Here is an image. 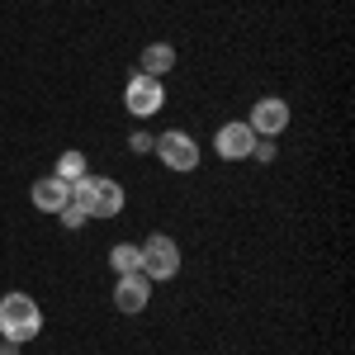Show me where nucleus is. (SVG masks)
<instances>
[{"label": "nucleus", "mask_w": 355, "mask_h": 355, "mask_svg": "<svg viewBox=\"0 0 355 355\" xmlns=\"http://www.w3.org/2000/svg\"><path fill=\"white\" fill-rule=\"evenodd\" d=\"M43 331V308L28 299V294H5L0 299V336L5 341H15V346H24V341H33Z\"/></svg>", "instance_id": "1"}, {"label": "nucleus", "mask_w": 355, "mask_h": 355, "mask_svg": "<svg viewBox=\"0 0 355 355\" xmlns=\"http://www.w3.org/2000/svg\"><path fill=\"white\" fill-rule=\"evenodd\" d=\"M71 204H81L90 218H119L123 209V185L110 180V175H85L71 185Z\"/></svg>", "instance_id": "2"}, {"label": "nucleus", "mask_w": 355, "mask_h": 355, "mask_svg": "<svg viewBox=\"0 0 355 355\" xmlns=\"http://www.w3.org/2000/svg\"><path fill=\"white\" fill-rule=\"evenodd\" d=\"M142 275L147 279H175L180 275V246H175V237L152 232L142 242Z\"/></svg>", "instance_id": "3"}, {"label": "nucleus", "mask_w": 355, "mask_h": 355, "mask_svg": "<svg viewBox=\"0 0 355 355\" xmlns=\"http://www.w3.org/2000/svg\"><path fill=\"white\" fill-rule=\"evenodd\" d=\"M152 152L162 157L166 171H194V166H199V142H194L185 128H171V133L152 137Z\"/></svg>", "instance_id": "4"}, {"label": "nucleus", "mask_w": 355, "mask_h": 355, "mask_svg": "<svg viewBox=\"0 0 355 355\" xmlns=\"http://www.w3.org/2000/svg\"><path fill=\"white\" fill-rule=\"evenodd\" d=\"M162 105H166V85L157 81V76H142V71H137L133 81L123 85V110L133 114V119H152Z\"/></svg>", "instance_id": "5"}, {"label": "nucleus", "mask_w": 355, "mask_h": 355, "mask_svg": "<svg viewBox=\"0 0 355 355\" xmlns=\"http://www.w3.org/2000/svg\"><path fill=\"white\" fill-rule=\"evenodd\" d=\"M251 133L256 137H279L284 128H289V105L279 100V95H261L256 105H251Z\"/></svg>", "instance_id": "6"}, {"label": "nucleus", "mask_w": 355, "mask_h": 355, "mask_svg": "<svg viewBox=\"0 0 355 355\" xmlns=\"http://www.w3.org/2000/svg\"><path fill=\"white\" fill-rule=\"evenodd\" d=\"M251 142H256L251 123H246V119H232V123H223V128H218L214 152H218L223 162H242V157H251Z\"/></svg>", "instance_id": "7"}, {"label": "nucleus", "mask_w": 355, "mask_h": 355, "mask_svg": "<svg viewBox=\"0 0 355 355\" xmlns=\"http://www.w3.org/2000/svg\"><path fill=\"white\" fill-rule=\"evenodd\" d=\"M147 303H152V279L142 270L119 275V284H114V308H119V313H142Z\"/></svg>", "instance_id": "8"}, {"label": "nucleus", "mask_w": 355, "mask_h": 355, "mask_svg": "<svg viewBox=\"0 0 355 355\" xmlns=\"http://www.w3.org/2000/svg\"><path fill=\"white\" fill-rule=\"evenodd\" d=\"M28 199H33V209H38V214H62V209L71 204V185H67V180H57V175H43V180H33Z\"/></svg>", "instance_id": "9"}, {"label": "nucleus", "mask_w": 355, "mask_h": 355, "mask_svg": "<svg viewBox=\"0 0 355 355\" xmlns=\"http://www.w3.org/2000/svg\"><path fill=\"white\" fill-rule=\"evenodd\" d=\"M137 67H142V76H157L162 81L166 71H175V48L171 43H147L142 57H137Z\"/></svg>", "instance_id": "10"}, {"label": "nucleus", "mask_w": 355, "mask_h": 355, "mask_svg": "<svg viewBox=\"0 0 355 355\" xmlns=\"http://www.w3.org/2000/svg\"><path fill=\"white\" fill-rule=\"evenodd\" d=\"M53 175L57 180H67V185H76V180H85L90 175V162H85V152H62L53 166Z\"/></svg>", "instance_id": "11"}, {"label": "nucleus", "mask_w": 355, "mask_h": 355, "mask_svg": "<svg viewBox=\"0 0 355 355\" xmlns=\"http://www.w3.org/2000/svg\"><path fill=\"white\" fill-rule=\"evenodd\" d=\"M110 266H114L119 275L142 270V246H137V242H119V246H110Z\"/></svg>", "instance_id": "12"}, {"label": "nucleus", "mask_w": 355, "mask_h": 355, "mask_svg": "<svg viewBox=\"0 0 355 355\" xmlns=\"http://www.w3.org/2000/svg\"><path fill=\"white\" fill-rule=\"evenodd\" d=\"M57 218H62V227H71V232H76V227H85V223H90V214H85L81 204H67Z\"/></svg>", "instance_id": "13"}, {"label": "nucleus", "mask_w": 355, "mask_h": 355, "mask_svg": "<svg viewBox=\"0 0 355 355\" xmlns=\"http://www.w3.org/2000/svg\"><path fill=\"white\" fill-rule=\"evenodd\" d=\"M251 157H256V162H275V142L270 137H256V142H251Z\"/></svg>", "instance_id": "14"}, {"label": "nucleus", "mask_w": 355, "mask_h": 355, "mask_svg": "<svg viewBox=\"0 0 355 355\" xmlns=\"http://www.w3.org/2000/svg\"><path fill=\"white\" fill-rule=\"evenodd\" d=\"M128 152H133V157L152 152V137H147V133H133V137H128Z\"/></svg>", "instance_id": "15"}, {"label": "nucleus", "mask_w": 355, "mask_h": 355, "mask_svg": "<svg viewBox=\"0 0 355 355\" xmlns=\"http://www.w3.org/2000/svg\"><path fill=\"white\" fill-rule=\"evenodd\" d=\"M0 355H19V346L15 341H0Z\"/></svg>", "instance_id": "16"}]
</instances>
